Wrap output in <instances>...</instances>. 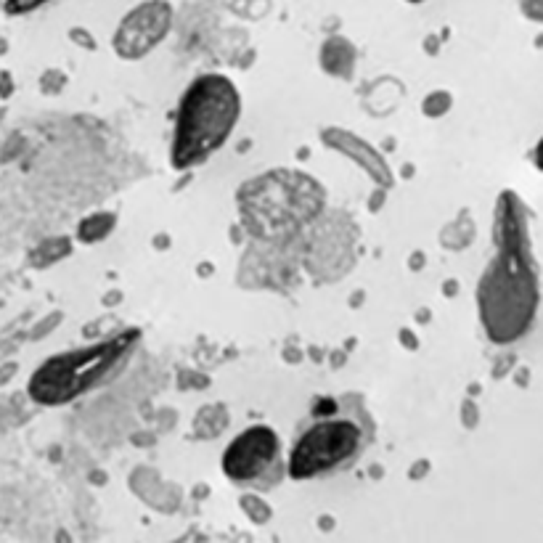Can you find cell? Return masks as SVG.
Instances as JSON below:
<instances>
[{"mask_svg": "<svg viewBox=\"0 0 543 543\" xmlns=\"http://www.w3.org/2000/svg\"><path fill=\"white\" fill-rule=\"evenodd\" d=\"M374 440V424L355 395L318 398L297 427L287 472L295 480H324L353 469Z\"/></svg>", "mask_w": 543, "mask_h": 543, "instance_id": "6da1fadb", "label": "cell"}, {"mask_svg": "<svg viewBox=\"0 0 543 543\" xmlns=\"http://www.w3.org/2000/svg\"><path fill=\"white\" fill-rule=\"evenodd\" d=\"M242 99L226 75H202L183 91L175 114L170 162L175 170H191L215 154L234 133Z\"/></svg>", "mask_w": 543, "mask_h": 543, "instance_id": "7a4b0ae2", "label": "cell"}, {"mask_svg": "<svg viewBox=\"0 0 543 543\" xmlns=\"http://www.w3.org/2000/svg\"><path fill=\"white\" fill-rule=\"evenodd\" d=\"M136 345V334H117L104 345L88 347L80 353L59 355L56 361L46 363L35 374L32 393L46 403H67L85 390H91L112 371L128 361L130 350Z\"/></svg>", "mask_w": 543, "mask_h": 543, "instance_id": "3957f363", "label": "cell"}, {"mask_svg": "<svg viewBox=\"0 0 543 543\" xmlns=\"http://www.w3.org/2000/svg\"><path fill=\"white\" fill-rule=\"evenodd\" d=\"M223 475L249 491L276 488L287 475L284 445L279 435L265 424L249 427L242 435H236L234 443L223 453Z\"/></svg>", "mask_w": 543, "mask_h": 543, "instance_id": "277c9868", "label": "cell"}, {"mask_svg": "<svg viewBox=\"0 0 543 543\" xmlns=\"http://www.w3.org/2000/svg\"><path fill=\"white\" fill-rule=\"evenodd\" d=\"M173 27V6L167 0H144L122 16L114 32V51L120 59L136 61L149 56Z\"/></svg>", "mask_w": 543, "mask_h": 543, "instance_id": "5b68a950", "label": "cell"}, {"mask_svg": "<svg viewBox=\"0 0 543 543\" xmlns=\"http://www.w3.org/2000/svg\"><path fill=\"white\" fill-rule=\"evenodd\" d=\"M522 14L543 22V0H522Z\"/></svg>", "mask_w": 543, "mask_h": 543, "instance_id": "8992f818", "label": "cell"}, {"mask_svg": "<svg viewBox=\"0 0 543 543\" xmlns=\"http://www.w3.org/2000/svg\"><path fill=\"white\" fill-rule=\"evenodd\" d=\"M536 162H538V167H541V170H543V141H541V144H538V151H536Z\"/></svg>", "mask_w": 543, "mask_h": 543, "instance_id": "52a82bcc", "label": "cell"}, {"mask_svg": "<svg viewBox=\"0 0 543 543\" xmlns=\"http://www.w3.org/2000/svg\"><path fill=\"white\" fill-rule=\"evenodd\" d=\"M408 3H422V0H408Z\"/></svg>", "mask_w": 543, "mask_h": 543, "instance_id": "ba28073f", "label": "cell"}]
</instances>
